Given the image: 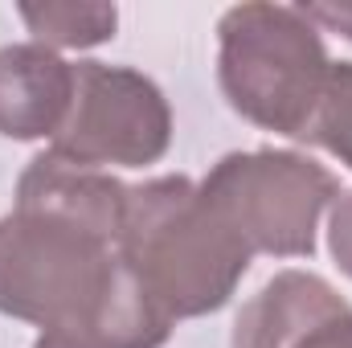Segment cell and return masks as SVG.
<instances>
[{
    "mask_svg": "<svg viewBox=\"0 0 352 348\" xmlns=\"http://www.w3.org/2000/svg\"><path fill=\"white\" fill-rule=\"evenodd\" d=\"M349 303L328 279L311 270H278L242 307L230 348H291L320 316Z\"/></svg>",
    "mask_w": 352,
    "mask_h": 348,
    "instance_id": "cell-7",
    "label": "cell"
},
{
    "mask_svg": "<svg viewBox=\"0 0 352 348\" xmlns=\"http://www.w3.org/2000/svg\"><path fill=\"white\" fill-rule=\"evenodd\" d=\"M299 12H303L316 29L340 33V37L352 41V0H340V4H299Z\"/></svg>",
    "mask_w": 352,
    "mask_h": 348,
    "instance_id": "cell-12",
    "label": "cell"
},
{
    "mask_svg": "<svg viewBox=\"0 0 352 348\" xmlns=\"http://www.w3.org/2000/svg\"><path fill=\"white\" fill-rule=\"evenodd\" d=\"M21 21L29 25L33 41L45 50H90L115 37L119 8L90 4V0H54V4H21Z\"/></svg>",
    "mask_w": 352,
    "mask_h": 348,
    "instance_id": "cell-8",
    "label": "cell"
},
{
    "mask_svg": "<svg viewBox=\"0 0 352 348\" xmlns=\"http://www.w3.org/2000/svg\"><path fill=\"white\" fill-rule=\"evenodd\" d=\"M291 348H352V307L340 303L328 316H320Z\"/></svg>",
    "mask_w": 352,
    "mask_h": 348,
    "instance_id": "cell-10",
    "label": "cell"
},
{
    "mask_svg": "<svg viewBox=\"0 0 352 348\" xmlns=\"http://www.w3.org/2000/svg\"><path fill=\"white\" fill-rule=\"evenodd\" d=\"M33 348H98V345H90L82 336H66V332H41Z\"/></svg>",
    "mask_w": 352,
    "mask_h": 348,
    "instance_id": "cell-13",
    "label": "cell"
},
{
    "mask_svg": "<svg viewBox=\"0 0 352 348\" xmlns=\"http://www.w3.org/2000/svg\"><path fill=\"white\" fill-rule=\"evenodd\" d=\"M250 254L311 259L324 209L340 197V180L303 152L254 148L221 156L197 184Z\"/></svg>",
    "mask_w": 352,
    "mask_h": 348,
    "instance_id": "cell-4",
    "label": "cell"
},
{
    "mask_svg": "<svg viewBox=\"0 0 352 348\" xmlns=\"http://www.w3.org/2000/svg\"><path fill=\"white\" fill-rule=\"evenodd\" d=\"M173 144L164 90L131 66L74 62V98L50 152L82 168H148Z\"/></svg>",
    "mask_w": 352,
    "mask_h": 348,
    "instance_id": "cell-5",
    "label": "cell"
},
{
    "mask_svg": "<svg viewBox=\"0 0 352 348\" xmlns=\"http://www.w3.org/2000/svg\"><path fill=\"white\" fill-rule=\"evenodd\" d=\"M119 254L173 324L221 312L254 259L188 176L127 188Z\"/></svg>",
    "mask_w": 352,
    "mask_h": 348,
    "instance_id": "cell-2",
    "label": "cell"
},
{
    "mask_svg": "<svg viewBox=\"0 0 352 348\" xmlns=\"http://www.w3.org/2000/svg\"><path fill=\"white\" fill-rule=\"evenodd\" d=\"M0 312L98 348H164L173 336L119 238L41 205H12L0 217Z\"/></svg>",
    "mask_w": 352,
    "mask_h": 348,
    "instance_id": "cell-1",
    "label": "cell"
},
{
    "mask_svg": "<svg viewBox=\"0 0 352 348\" xmlns=\"http://www.w3.org/2000/svg\"><path fill=\"white\" fill-rule=\"evenodd\" d=\"M70 98L74 62L37 41L0 50V135L54 140L70 115Z\"/></svg>",
    "mask_w": 352,
    "mask_h": 348,
    "instance_id": "cell-6",
    "label": "cell"
},
{
    "mask_svg": "<svg viewBox=\"0 0 352 348\" xmlns=\"http://www.w3.org/2000/svg\"><path fill=\"white\" fill-rule=\"evenodd\" d=\"M328 250L352 279V188H340V197L328 209Z\"/></svg>",
    "mask_w": 352,
    "mask_h": 348,
    "instance_id": "cell-11",
    "label": "cell"
},
{
    "mask_svg": "<svg viewBox=\"0 0 352 348\" xmlns=\"http://www.w3.org/2000/svg\"><path fill=\"white\" fill-rule=\"evenodd\" d=\"M307 144H320L324 152H332L340 164L352 168V62H332Z\"/></svg>",
    "mask_w": 352,
    "mask_h": 348,
    "instance_id": "cell-9",
    "label": "cell"
},
{
    "mask_svg": "<svg viewBox=\"0 0 352 348\" xmlns=\"http://www.w3.org/2000/svg\"><path fill=\"white\" fill-rule=\"evenodd\" d=\"M332 58L320 29L291 4H234L217 21V83L254 127L307 140Z\"/></svg>",
    "mask_w": 352,
    "mask_h": 348,
    "instance_id": "cell-3",
    "label": "cell"
}]
</instances>
